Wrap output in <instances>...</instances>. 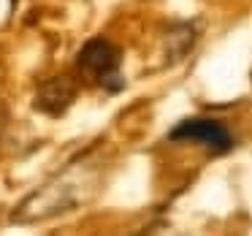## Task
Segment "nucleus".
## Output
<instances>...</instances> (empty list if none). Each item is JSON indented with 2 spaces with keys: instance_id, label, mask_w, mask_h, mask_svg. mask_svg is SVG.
<instances>
[{
  "instance_id": "1",
  "label": "nucleus",
  "mask_w": 252,
  "mask_h": 236,
  "mask_svg": "<svg viewBox=\"0 0 252 236\" xmlns=\"http://www.w3.org/2000/svg\"><path fill=\"white\" fill-rule=\"evenodd\" d=\"M120 60H122L120 49H117L109 38H90L87 44L79 49L76 66H79V71L93 76L106 93L117 95L125 87V79H122V73H120Z\"/></svg>"
},
{
  "instance_id": "2",
  "label": "nucleus",
  "mask_w": 252,
  "mask_h": 236,
  "mask_svg": "<svg viewBox=\"0 0 252 236\" xmlns=\"http://www.w3.org/2000/svg\"><path fill=\"white\" fill-rule=\"evenodd\" d=\"M171 141H192L201 144V147L212 149L217 155H225L233 149V136L230 131L217 120H203V117H190V120H182L179 125H174L168 131Z\"/></svg>"
},
{
  "instance_id": "3",
  "label": "nucleus",
  "mask_w": 252,
  "mask_h": 236,
  "mask_svg": "<svg viewBox=\"0 0 252 236\" xmlns=\"http://www.w3.org/2000/svg\"><path fill=\"white\" fill-rule=\"evenodd\" d=\"M73 101H76V87H73V82L65 76H55V79H46L38 87L35 109L49 114V117H63Z\"/></svg>"
},
{
  "instance_id": "4",
  "label": "nucleus",
  "mask_w": 252,
  "mask_h": 236,
  "mask_svg": "<svg viewBox=\"0 0 252 236\" xmlns=\"http://www.w3.org/2000/svg\"><path fill=\"white\" fill-rule=\"evenodd\" d=\"M168 46H176V52L171 55V63H179L182 57L190 52L192 46V30L187 28V25H179V28H174V33H171V44Z\"/></svg>"
}]
</instances>
